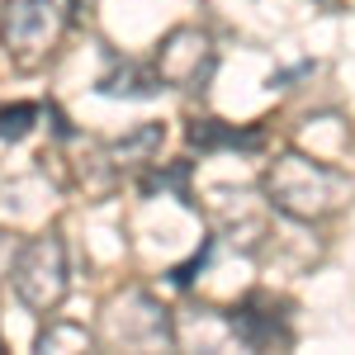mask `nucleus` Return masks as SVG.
<instances>
[{"mask_svg": "<svg viewBox=\"0 0 355 355\" xmlns=\"http://www.w3.org/2000/svg\"><path fill=\"white\" fill-rule=\"evenodd\" d=\"M10 261H15V237H10V232L0 227V279L10 275Z\"/></svg>", "mask_w": 355, "mask_h": 355, "instance_id": "ddd939ff", "label": "nucleus"}, {"mask_svg": "<svg viewBox=\"0 0 355 355\" xmlns=\"http://www.w3.org/2000/svg\"><path fill=\"white\" fill-rule=\"evenodd\" d=\"M0 351H5V341H0Z\"/></svg>", "mask_w": 355, "mask_h": 355, "instance_id": "4468645a", "label": "nucleus"}, {"mask_svg": "<svg viewBox=\"0 0 355 355\" xmlns=\"http://www.w3.org/2000/svg\"><path fill=\"white\" fill-rule=\"evenodd\" d=\"M351 175L341 166L322 162V157H308L299 147L279 152L266 166V199H270L275 214L294 223H327L336 218L346 204H351Z\"/></svg>", "mask_w": 355, "mask_h": 355, "instance_id": "f257e3e1", "label": "nucleus"}, {"mask_svg": "<svg viewBox=\"0 0 355 355\" xmlns=\"http://www.w3.org/2000/svg\"><path fill=\"white\" fill-rule=\"evenodd\" d=\"M227 331L246 351H289L294 346V322H289L284 303L266 289H256V294H246L242 303L227 308Z\"/></svg>", "mask_w": 355, "mask_h": 355, "instance_id": "39448f33", "label": "nucleus"}, {"mask_svg": "<svg viewBox=\"0 0 355 355\" xmlns=\"http://www.w3.org/2000/svg\"><path fill=\"white\" fill-rule=\"evenodd\" d=\"M152 67H157L166 90H204V85L214 81V71H218V48H214L209 28L180 24L157 43Z\"/></svg>", "mask_w": 355, "mask_h": 355, "instance_id": "20e7f679", "label": "nucleus"}, {"mask_svg": "<svg viewBox=\"0 0 355 355\" xmlns=\"http://www.w3.org/2000/svg\"><path fill=\"white\" fill-rule=\"evenodd\" d=\"M10 289L15 299L24 303L28 313H57L67 289H71V266H67V242L57 232L43 237H28L24 246H15V261H10Z\"/></svg>", "mask_w": 355, "mask_h": 355, "instance_id": "7ed1b4c3", "label": "nucleus"}, {"mask_svg": "<svg viewBox=\"0 0 355 355\" xmlns=\"http://www.w3.org/2000/svg\"><path fill=\"white\" fill-rule=\"evenodd\" d=\"M95 336L81 327V322H48L38 331V351H90Z\"/></svg>", "mask_w": 355, "mask_h": 355, "instance_id": "9b49d317", "label": "nucleus"}, {"mask_svg": "<svg viewBox=\"0 0 355 355\" xmlns=\"http://www.w3.org/2000/svg\"><path fill=\"white\" fill-rule=\"evenodd\" d=\"M110 322H114V336H119L123 346H171V341H175L171 313H166L147 289H128V294L110 308Z\"/></svg>", "mask_w": 355, "mask_h": 355, "instance_id": "423d86ee", "label": "nucleus"}, {"mask_svg": "<svg viewBox=\"0 0 355 355\" xmlns=\"http://www.w3.org/2000/svg\"><path fill=\"white\" fill-rule=\"evenodd\" d=\"M38 119H43V105H28V100L5 105V110H0V142H19V137H28Z\"/></svg>", "mask_w": 355, "mask_h": 355, "instance_id": "f8f14e48", "label": "nucleus"}, {"mask_svg": "<svg viewBox=\"0 0 355 355\" xmlns=\"http://www.w3.org/2000/svg\"><path fill=\"white\" fill-rule=\"evenodd\" d=\"M162 137H166L162 123H137L133 133H123L119 142L100 147V157H105V171H110V180L128 175V171H142V166H152V162H157V147H162Z\"/></svg>", "mask_w": 355, "mask_h": 355, "instance_id": "6e6552de", "label": "nucleus"}, {"mask_svg": "<svg viewBox=\"0 0 355 355\" xmlns=\"http://www.w3.org/2000/svg\"><path fill=\"white\" fill-rule=\"evenodd\" d=\"M95 90H100V95H110V100H152V95H162L166 85H162V76H157V67H152V62H137V57L110 53V67L100 71Z\"/></svg>", "mask_w": 355, "mask_h": 355, "instance_id": "0eeeda50", "label": "nucleus"}, {"mask_svg": "<svg viewBox=\"0 0 355 355\" xmlns=\"http://www.w3.org/2000/svg\"><path fill=\"white\" fill-rule=\"evenodd\" d=\"M85 0H0V48L19 71L53 62L67 28L81 19Z\"/></svg>", "mask_w": 355, "mask_h": 355, "instance_id": "f03ea898", "label": "nucleus"}, {"mask_svg": "<svg viewBox=\"0 0 355 355\" xmlns=\"http://www.w3.org/2000/svg\"><path fill=\"white\" fill-rule=\"evenodd\" d=\"M190 162H152V166H142V175H137V190L147 194H175L180 204H190L194 209V194H190Z\"/></svg>", "mask_w": 355, "mask_h": 355, "instance_id": "9d476101", "label": "nucleus"}, {"mask_svg": "<svg viewBox=\"0 0 355 355\" xmlns=\"http://www.w3.org/2000/svg\"><path fill=\"white\" fill-rule=\"evenodd\" d=\"M190 147L199 152H261L266 147V128L261 123H246V128H232L223 119H190Z\"/></svg>", "mask_w": 355, "mask_h": 355, "instance_id": "1a4fd4ad", "label": "nucleus"}]
</instances>
